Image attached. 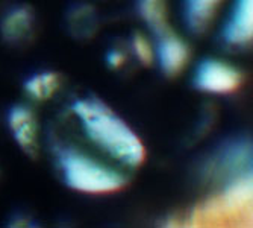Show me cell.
Masks as SVG:
<instances>
[{
	"label": "cell",
	"instance_id": "6",
	"mask_svg": "<svg viewBox=\"0 0 253 228\" xmlns=\"http://www.w3.org/2000/svg\"><path fill=\"white\" fill-rule=\"evenodd\" d=\"M191 57L190 46L171 29L158 35V46L155 49V59L161 70L167 76H177L187 67Z\"/></svg>",
	"mask_w": 253,
	"mask_h": 228
},
{
	"label": "cell",
	"instance_id": "11",
	"mask_svg": "<svg viewBox=\"0 0 253 228\" xmlns=\"http://www.w3.org/2000/svg\"><path fill=\"white\" fill-rule=\"evenodd\" d=\"M61 85L59 73L56 72H40L32 75L25 81V91L37 101H47L50 99Z\"/></svg>",
	"mask_w": 253,
	"mask_h": 228
},
{
	"label": "cell",
	"instance_id": "5",
	"mask_svg": "<svg viewBox=\"0 0 253 228\" xmlns=\"http://www.w3.org/2000/svg\"><path fill=\"white\" fill-rule=\"evenodd\" d=\"M252 148L244 139H235L223 145L212 157L211 165L205 171L218 179H231L237 175L250 172Z\"/></svg>",
	"mask_w": 253,
	"mask_h": 228
},
{
	"label": "cell",
	"instance_id": "3",
	"mask_svg": "<svg viewBox=\"0 0 253 228\" xmlns=\"http://www.w3.org/2000/svg\"><path fill=\"white\" fill-rule=\"evenodd\" d=\"M252 204V172L237 175L224 182L223 190L196 209L199 221H224L244 216Z\"/></svg>",
	"mask_w": 253,
	"mask_h": 228
},
{
	"label": "cell",
	"instance_id": "15",
	"mask_svg": "<svg viewBox=\"0 0 253 228\" xmlns=\"http://www.w3.org/2000/svg\"><path fill=\"white\" fill-rule=\"evenodd\" d=\"M125 61H126L125 54L120 52V51H117V49L111 51V52L106 55V62H108V65H109L111 68H120V67L125 64Z\"/></svg>",
	"mask_w": 253,
	"mask_h": 228
},
{
	"label": "cell",
	"instance_id": "9",
	"mask_svg": "<svg viewBox=\"0 0 253 228\" xmlns=\"http://www.w3.org/2000/svg\"><path fill=\"white\" fill-rule=\"evenodd\" d=\"M35 29V15L34 11L20 5L6 11L2 21H0V32L3 40L11 46H21L29 43Z\"/></svg>",
	"mask_w": 253,
	"mask_h": 228
},
{
	"label": "cell",
	"instance_id": "2",
	"mask_svg": "<svg viewBox=\"0 0 253 228\" xmlns=\"http://www.w3.org/2000/svg\"><path fill=\"white\" fill-rule=\"evenodd\" d=\"M58 166L67 187L86 195H109L127 186V176L114 171L88 155L68 148L56 146Z\"/></svg>",
	"mask_w": 253,
	"mask_h": 228
},
{
	"label": "cell",
	"instance_id": "4",
	"mask_svg": "<svg viewBox=\"0 0 253 228\" xmlns=\"http://www.w3.org/2000/svg\"><path fill=\"white\" fill-rule=\"evenodd\" d=\"M243 73L237 67L215 58L202 59L193 76V85L210 95H231L241 87Z\"/></svg>",
	"mask_w": 253,
	"mask_h": 228
},
{
	"label": "cell",
	"instance_id": "10",
	"mask_svg": "<svg viewBox=\"0 0 253 228\" xmlns=\"http://www.w3.org/2000/svg\"><path fill=\"white\" fill-rule=\"evenodd\" d=\"M221 0H185V21L194 34H203L210 28Z\"/></svg>",
	"mask_w": 253,
	"mask_h": 228
},
{
	"label": "cell",
	"instance_id": "14",
	"mask_svg": "<svg viewBox=\"0 0 253 228\" xmlns=\"http://www.w3.org/2000/svg\"><path fill=\"white\" fill-rule=\"evenodd\" d=\"M132 49L136 57V59L140 61L144 67H149L155 61V51L152 48L150 41L140 32L133 34L132 37Z\"/></svg>",
	"mask_w": 253,
	"mask_h": 228
},
{
	"label": "cell",
	"instance_id": "1",
	"mask_svg": "<svg viewBox=\"0 0 253 228\" xmlns=\"http://www.w3.org/2000/svg\"><path fill=\"white\" fill-rule=\"evenodd\" d=\"M88 139L120 163L135 169L146 162V146L136 132L96 96L81 98L72 104Z\"/></svg>",
	"mask_w": 253,
	"mask_h": 228
},
{
	"label": "cell",
	"instance_id": "7",
	"mask_svg": "<svg viewBox=\"0 0 253 228\" xmlns=\"http://www.w3.org/2000/svg\"><path fill=\"white\" fill-rule=\"evenodd\" d=\"M8 126L20 149L35 158L38 155V122L28 105H14L8 111Z\"/></svg>",
	"mask_w": 253,
	"mask_h": 228
},
{
	"label": "cell",
	"instance_id": "13",
	"mask_svg": "<svg viewBox=\"0 0 253 228\" xmlns=\"http://www.w3.org/2000/svg\"><path fill=\"white\" fill-rule=\"evenodd\" d=\"M68 26L75 37L89 38L97 31V15L89 5H76L68 12Z\"/></svg>",
	"mask_w": 253,
	"mask_h": 228
},
{
	"label": "cell",
	"instance_id": "12",
	"mask_svg": "<svg viewBox=\"0 0 253 228\" xmlns=\"http://www.w3.org/2000/svg\"><path fill=\"white\" fill-rule=\"evenodd\" d=\"M138 11H140L141 18L147 23V26L155 32L156 37L170 29L167 21L166 0H140Z\"/></svg>",
	"mask_w": 253,
	"mask_h": 228
},
{
	"label": "cell",
	"instance_id": "8",
	"mask_svg": "<svg viewBox=\"0 0 253 228\" xmlns=\"http://www.w3.org/2000/svg\"><path fill=\"white\" fill-rule=\"evenodd\" d=\"M253 35V0H235L221 29L224 44L231 48H243Z\"/></svg>",
	"mask_w": 253,
	"mask_h": 228
}]
</instances>
